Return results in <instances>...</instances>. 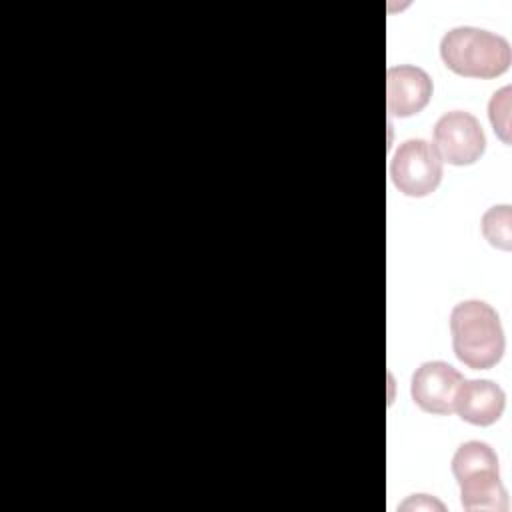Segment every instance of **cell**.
Returning a JSON list of instances; mask_svg holds the SVG:
<instances>
[{"label": "cell", "instance_id": "6da1fadb", "mask_svg": "<svg viewBox=\"0 0 512 512\" xmlns=\"http://www.w3.org/2000/svg\"><path fill=\"white\" fill-rule=\"evenodd\" d=\"M450 334L456 358L472 370H488L504 354L500 316L482 300H464L452 308Z\"/></svg>", "mask_w": 512, "mask_h": 512}, {"label": "cell", "instance_id": "7a4b0ae2", "mask_svg": "<svg viewBox=\"0 0 512 512\" xmlns=\"http://www.w3.org/2000/svg\"><path fill=\"white\" fill-rule=\"evenodd\" d=\"M440 58L458 76L488 80L502 76L510 68L512 50L500 34L474 26H458L442 36Z\"/></svg>", "mask_w": 512, "mask_h": 512}, {"label": "cell", "instance_id": "3957f363", "mask_svg": "<svg viewBox=\"0 0 512 512\" xmlns=\"http://www.w3.org/2000/svg\"><path fill=\"white\" fill-rule=\"evenodd\" d=\"M390 178L406 196H428L442 180V160L424 138L404 140L390 160Z\"/></svg>", "mask_w": 512, "mask_h": 512}, {"label": "cell", "instance_id": "277c9868", "mask_svg": "<svg viewBox=\"0 0 512 512\" xmlns=\"http://www.w3.org/2000/svg\"><path fill=\"white\" fill-rule=\"evenodd\" d=\"M434 150L442 162L452 166H470L486 150V136L478 118L464 110H452L434 124Z\"/></svg>", "mask_w": 512, "mask_h": 512}, {"label": "cell", "instance_id": "5b68a950", "mask_svg": "<svg viewBox=\"0 0 512 512\" xmlns=\"http://www.w3.org/2000/svg\"><path fill=\"white\" fill-rule=\"evenodd\" d=\"M464 376L442 360H430L416 368L410 380V394L414 404L428 412L446 416L454 412V402Z\"/></svg>", "mask_w": 512, "mask_h": 512}, {"label": "cell", "instance_id": "8992f818", "mask_svg": "<svg viewBox=\"0 0 512 512\" xmlns=\"http://www.w3.org/2000/svg\"><path fill=\"white\" fill-rule=\"evenodd\" d=\"M434 92L430 76L410 64L390 66L386 72V108L390 116L408 118L426 108Z\"/></svg>", "mask_w": 512, "mask_h": 512}, {"label": "cell", "instance_id": "52a82bcc", "mask_svg": "<svg viewBox=\"0 0 512 512\" xmlns=\"http://www.w3.org/2000/svg\"><path fill=\"white\" fill-rule=\"evenodd\" d=\"M506 404L504 390L492 380H464L456 402L454 412L468 424L474 426H490L494 424Z\"/></svg>", "mask_w": 512, "mask_h": 512}, {"label": "cell", "instance_id": "ba28073f", "mask_svg": "<svg viewBox=\"0 0 512 512\" xmlns=\"http://www.w3.org/2000/svg\"><path fill=\"white\" fill-rule=\"evenodd\" d=\"M460 484V500L464 510H488V512H506L508 510V494L500 480L498 468H486L472 472L458 480Z\"/></svg>", "mask_w": 512, "mask_h": 512}, {"label": "cell", "instance_id": "9c48e42d", "mask_svg": "<svg viewBox=\"0 0 512 512\" xmlns=\"http://www.w3.org/2000/svg\"><path fill=\"white\" fill-rule=\"evenodd\" d=\"M486 468H498V456L492 450L490 444L480 440H470L458 446V450L452 456V474L456 482L472 472L486 470Z\"/></svg>", "mask_w": 512, "mask_h": 512}, {"label": "cell", "instance_id": "30bf717a", "mask_svg": "<svg viewBox=\"0 0 512 512\" xmlns=\"http://www.w3.org/2000/svg\"><path fill=\"white\" fill-rule=\"evenodd\" d=\"M484 240L498 250H512V208L508 204L492 206L484 212L482 222Z\"/></svg>", "mask_w": 512, "mask_h": 512}, {"label": "cell", "instance_id": "8fae6325", "mask_svg": "<svg viewBox=\"0 0 512 512\" xmlns=\"http://www.w3.org/2000/svg\"><path fill=\"white\" fill-rule=\"evenodd\" d=\"M510 86L496 90L488 102V118L494 128V134L504 142L510 144Z\"/></svg>", "mask_w": 512, "mask_h": 512}, {"label": "cell", "instance_id": "7c38bea8", "mask_svg": "<svg viewBox=\"0 0 512 512\" xmlns=\"http://www.w3.org/2000/svg\"><path fill=\"white\" fill-rule=\"evenodd\" d=\"M408 504H414L416 508H420V506H426V508H434V506H436V508H440V510H442V504H438V502L430 500L426 494H418L416 498H410L406 504H402V508H404V506H408Z\"/></svg>", "mask_w": 512, "mask_h": 512}]
</instances>
